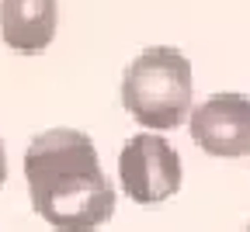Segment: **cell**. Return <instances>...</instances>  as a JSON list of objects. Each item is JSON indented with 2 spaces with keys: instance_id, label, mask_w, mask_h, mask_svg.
<instances>
[{
  "instance_id": "obj_6",
  "label": "cell",
  "mask_w": 250,
  "mask_h": 232,
  "mask_svg": "<svg viewBox=\"0 0 250 232\" xmlns=\"http://www.w3.org/2000/svg\"><path fill=\"white\" fill-rule=\"evenodd\" d=\"M4 177H7V156H4V142H0V187H4Z\"/></svg>"
},
{
  "instance_id": "obj_4",
  "label": "cell",
  "mask_w": 250,
  "mask_h": 232,
  "mask_svg": "<svg viewBox=\"0 0 250 232\" xmlns=\"http://www.w3.org/2000/svg\"><path fill=\"white\" fill-rule=\"evenodd\" d=\"M191 139L208 156H247L250 153V97L215 94L191 111Z\"/></svg>"
},
{
  "instance_id": "obj_5",
  "label": "cell",
  "mask_w": 250,
  "mask_h": 232,
  "mask_svg": "<svg viewBox=\"0 0 250 232\" xmlns=\"http://www.w3.org/2000/svg\"><path fill=\"white\" fill-rule=\"evenodd\" d=\"M56 0H0V35L18 52H42L56 39Z\"/></svg>"
},
{
  "instance_id": "obj_3",
  "label": "cell",
  "mask_w": 250,
  "mask_h": 232,
  "mask_svg": "<svg viewBox=\"0 0 250 232\" xmlns=\"http://www.w3.org/2000/svg\"><path fill=\"white\" fill-rule=\"evenodd\" d=\"M122 191L139 205H160L181 187V156L160 135H132L118 156Z\"/></svg>"
},
{
  "instance_id": "obj_1",
  "label": "cell",
  "mask_w": 250,
  "mask_h": 232,
  "mask_svg": "<svg viewBox=\"0 0 250 232\" xmlns=\"http://www.w3.org/2000/svg\"><path fill=\"white\" fill-rule=\"evenodd\" d=\"M24 177L35 212L59 232H94L115 215V187L94 142L77 128H49L31 139Z\"/></svg>"
},
{
  "instance_id": "obj_2",
  "label": "cell",
  "mask_w": 250,
  "mask_h": 232,
  "mask_svg": "<svg viewBox=\"0 0 250 232\" xmlns=\"http://www.w3.org/2000/svg\"><path fill=\"white\" fill-rule=\"evenodd\" d=\"M122 104L146 128H177L191 115V62L170 45L146 49L125 70Z\"/></svg>"
},
{
  "instance_id": "obj_7",
  "label": "cell",
  "mask_w": 250,
  "mask_h": 232,
  "mask_svg": "<svg viewBox=\"0 0 250 232\" xmlns=\"http://www.w3.org/2000/svg\"><path fill=\"white\" fill-rule=\"evenodd\" d=\"M247 232H250V225H247Z\"/></svg>"
}]
</instances>
